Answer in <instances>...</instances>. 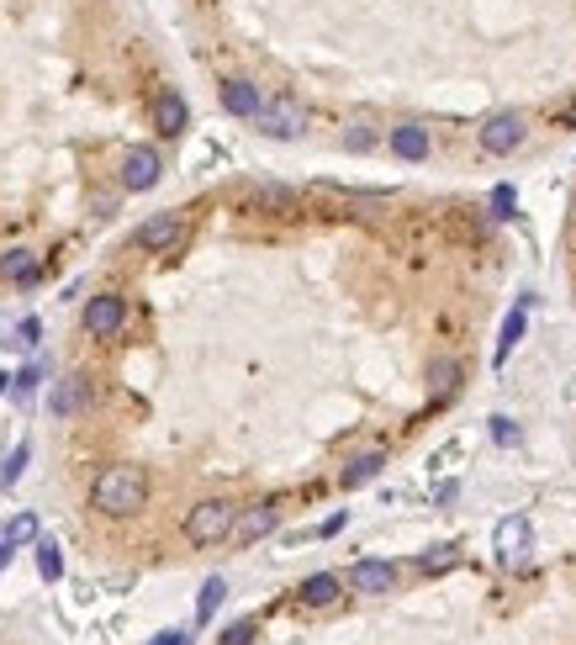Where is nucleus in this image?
Returning <instances> with one entry per match:
<instances>
[{"instance_id":"1","label":"nucleus","mask_w":576,"mask_h":645,"mask_svg":"<svg viewBox=\"0 0 576 645\" xmlns=\"http://www.w3.org/2000/svg\"><path fill=\"white\" fill-rule=\"evenodd\" d=\"M90 503H96V513H106V519H133V513H143V503H148V471L133 466V460L106 466L96 482H90Z\"/></svg>"},{"instance_id":"2","label":"nucleus","mask_w":576,"mask_h":645,"mask_svg":"<svg viewBox=\"0 0 576 645\" xmlns=\"http://www.w3.org/2000/svg\"><path fill=\"white\" fill-rule=\"evenodd\" d=\"M233 524H238V503H228V497H201V503L185 513V540L196 550H212L222 540H233Z\"/></svg>"},{"instance_id":"3","label":"nucleus","mask_w":576,"mask_h":645,"mask_svg":"<svg viewBox=\"0 0 576 645\" xmlns=\"http://www.w3.org/2000/svg\"><path fill=\"white\" fill-rule=\"evenodd\" d=\"M254 127H259L265 138H275V143L302 138V133H307V101H302V96H291V90H275V96H270L265 106H259Z\"/></svg>"},{"instance_id":"4","label":"nucleus","mask_w":576,"mask_h":645,"mask_svg":"<svg viewBox=\"0 0 576 645\" xmlns=\"http://www.w3.org/2000/svg\"><path fill=\"white\" fill-rule=\"evenodd\" d=\"M481 154H513V149H524V138H529V122H524V112H492L487 122H481Z\"/></svg>"},{"instance_id":"5","label":"nucleus","mask_w":576,"mask_h":645,"mask_svg":"<svg viewBox=\"0 0 576 645\" xmlns=\"http://www.w3.org/2000/svg\"><path fill=\"white\" fill-rule=\"evenodd\" d=\"M492 550H497V561H503L508 571L529 566V550H534V529H529V519H524V513H508V519L497 524V534H492Z\"/></svg>"},{"instance_id":"6","label":"nucleus","mask_w":576,"mask_h":645,"mask_svg":"<svg viewBox=\"0 0 576 645\" xmlns=\"http://www.w3.org/2000/svg\"><path fill=\"white\" fill-rule=\"evenodd\" d=\"M148 122H154L159 138H180L185 127H191V106H185V96L175 85L154 90V101H148Z\"/></svg>"},{"instance_id":"7","label":"nucleus","mask_w":576,"mask_h":645,"mask_svg":"<svg viewBox=\"0 0 576 645\" xmlns=\"http://www.w3.org/2000/svg\"><path fill=\"white\" fill-rule=\"evenodd\" d=\"M159 175H164V159L154 143H133L122 154V191H154Z\"/></svg>"},{"instance_id":"8","label":"nucleus","mask_w":576,"mask_h":645,"mask_svg":"<svg viewBox=\"0 0 576 645\" xmlns=\"http://www.w3.org/2000/svg\"><path fill=\"white\" fill-rule=\"evenodd\" d=\"M85 334L90 339H111V334H122V323H127V297H117V291H101V297H90L85 302Z\"/></svg>"},{"instance_id":"9","label":"nucleus","mask_w":576,"mask_h":645,"mask_svg":"<svg viewBox=\"0 0 576 645\" xmlns=\"http://www.w3.org/2000/svg\"><path fill=\"white\" fill-rule=\"evenodd\" d=\"M180 233H185L180 212H154L148 223H138L133 244H138L143 254H164V249H175V244H180Z\"/></svg>"},{"instance_id":"10","label":"nucleus","mask_w":576,"mask_h":645,"mask_svg":"<svg viewBox=\"0 0 576 645\" xmlns=\"http://www.w3.org/2000/svg\"><path fill=\"white\" fill-rule=\"evenodd\" d=\"M349 587H355V593H365V598L397 593V566H392V561L365 556V561H355V571H349Z\"/></svg>"},{"instance_id":"11","label":"nucleus","mask_w":576,"mask_h":645,"mask_svg":"<svg viewBox=\"0 0 576 645\" xmlns=\"http://www.w3.org/2000/svg\"><path fill=\"white\" fill-rule=\"evenodd\" d=\"M386 149H392L397 159H407V164H423L434 154V138H429L423 122H397L392 133H386Z\"/></svg>"},{"instance_id":"12","label":"nucleus","mask_w":576,"mask_h":645,"mask_svg":"<svg viewBox=\"0 0 576 645\" xmlns=\"http://www.w3.org/2000/svg\"><path fill=\"white\" fill-rule=\"evenodd\" d=\"M275 524H281V508L275 503H254L238 513V524H233V545H254V540H265V534H275Z\"/></svg>"},{"instance_id":"13","label":"nucleus","mask_w":576,"mask_h":645,"mask_svg":"<svg viewBox=\"0 0 576 645\" xmlns=\"http://www.w3.org/2000/svg\"><path fill=\"white\" fill-rule=\"evenodd\" d=\"M217 96H222V112H228V117H244V122H254L259 117V106H265V96H259V85L254 80H222V90H217Z\"/></svg>"},{"instance_id":"14","label":"nucleus","mask_w":576,"mask_h":645,"mask_svg":"<svg viewBox=\"0 0 576 645\" xmlns=\"http://www.w3.org/2000/svg\"><path fill=\"white\" fill-rule=\"evenodd\" d=\"M90 402V381L85 376H64V381H53V392H48V413L53 418H74Z\"/></svg>"},{"instance_id":"15","label":"nucleus","mask_w":576,"mask_h":645,"mask_svg":"<svg viewBox=\"0 0 576 645\" xmlns=\"http://www.w3.org/2000/svg\"><path fill=\"white\" fill-rule=\"evenodd\" d=\"M460 376H466V365H460L455 355H439V360L429 365V397H434V402H450V397L460 392Z\"/></svg>"},{"instance_id":"16","label":"nucleus","mask_w":576,"mask_h":645,"mask_svg":"<svg viewBox=\"0 0 576 645\" xmlns=\"http://www.w3.org/2000/svg\"><path fill=\"white\" fill-rule=\"evenodd\" d=\"M43 275V260L32 249H6L0 254V281H16V286H32Z\"/></svg>"},{"instance_id":"17","label":"nucleus","mask_w":576,"mask_h":645,"mask_svg":"<svg viewBox=\"0 0 576 645\" xmlns=\"http://www.w3.org/2000/svg\"><path fill=\"white\" fill-rule=\"evenodd\" d=\"M339 593H344V577H333V571H312L296 598H302L307 608H328V603H339Z\"/></svg>"},{"instance_id":"18","label":"nucleus","mask_w":576,"mask_h":645,"mask_svg":"<svg viewBox=\"0 0 576 645\" xmlns=\"http://www.w3.org/2000/svg\"><path fill=\"white\" fill-rule=\"evenodd\" d=\"M381 471H386V455H381V450H365V455H355V460L339 471V487L355 492V487H365V482H376Z\"/></svg>"},{"instance_id":"19","label":"nucleus","mask_w":576,"mask_h":645,"mask_svg":"<svg viewBox=\"0 0 576 645\" xmlns=\"http://www.w3.org/2000/svg\"><path fill=\"white\" fill-rule=\"evenodd\" d=\"M222 598H228V582H222V577H207V582H201V598H196V624H212V614L222 608Z\"/></svg>"},{"instance_id":"20","label":"nucleus","mask_w":576,"mask_h":645,"mask_svg":"<svg viewBox=\"0 0 576 645\" xmlns=\"http://www.w3.org/2000/svg\"><path fill=\"white\" fill-rule=\"evenodd\" d=\"M376 143H381V133H376V122H370V117H355V122H349V133H344V149H349V154H370Z\"/></svg>"},{"instance_id":"21","label":"nucleus","mask_w":576,"mask_h":645,"mask_svg":"<svg viewBox=\"0 0 576 645\" xmlns=\"http://www.w3.org/2000/svg\"><path fill=\"white\" fill-rule=\"evenodd\" d=\"M524 312H529V307H524V302H518V307L508 312V318H503V339H497V365H503V360L513 355V344H518V339H524Z\"/></svg>"},{"instance_id":"22","label":"nucleus","mask_w":576,"mask_h":645,"mask_svg":"<svg viewBox=\"0 0 576 645\" xmlns=\"http://www.w3.org/2000/svg\"><path fill=\"white\" fill-rule=\"evenodd\" d=\"M0 540H6L11 550H16V545H37V513L22 508V513H16V519L6 524V534H0Z\"/></svg>"},{"instance_id":"23","label":"nucleus","mask_w":576,"mask_h":645,"mask_svg":"<svg viewBox=\"0 0 576 645\" xmlns=\"http://www.w3.org/2000/svg\"><path fill=\"white\" fill-rule=\"evenodd\" d=\"M254 207H265V212H291L296 207V191H286V186H254Z\"/></svg>"},{"instance_id":"24","label":"nucleus","mask_w":576,"mask_h":645,"mask_svg":"<svg viewBox=\"0 0 576 645\" xmlns=\"http://www.w3.org/2000/svg\"><path fill=\"white\" fill-rule=\"evenodd\" d=\"M37 577H43V582L64 577V556H59V545H53V540H37Z\"/></svg>"},{"instance_id":"25","label":"nucleus","mask_w":576,"mask_h":645,"mask_svg":"<svg viewBox=\"0 0 576 645\" xmlns=\"http://www.w3.org/2000/svg\"><path fill=\"white\" fill-rule=\"evenodd\" d=\"M27 460H32V445H27V439H22V445H16L11 450V460H6V466H0V487H16V482H22V471H27Z\"/></svg>"},{"instance_id":"26","label":"nucleus","mask_w":576,"mask_h":645,"mask_svg":"<svg viewBox=\"0 0 576 645\" xmlns=\"http://www.w3.org/2000/svg\"><path fill=\"white\" fill-rule=\"evenodd\" d=\"M487 423H492V439H497L503 450H513L518 439H524V429H518V423H513L508 413H497V418H487Z\"/></svg>"},{"instance_id":"27","label":"nucleus","mask_w":576,"mask_h":645,"mask_svg":"<svg viewBox=\"0 0 576 645\" xmlns=\"http://www.w3.org/2000/svg\"><path fill=\"white\" fill-rule=\"evenodd\" d=\"M254 635H259V624L254 619H238V624H228V630L217 635V645H254Z\"/></svg>"},{"instance_id":"28","label":"nucleus","mask_w":576,"mask_h":645,"mask_svg":"<svg viewBox=\"0 0 576 645\" xmlns=\"http://www.w3.org/2000/svg\"><path fill=\"white\" fill-rule=\"evenodd\" d=\"M450 566H455V545H439L434 556H423V561H418L423 577H439V571H450Z\"/></svg>"},{"instance_id":"29","label":"nucleus","mask_w":576,"mask_h":645,"mask_svg":"<svg viewBox=\"0 0 576 645\" xmlns=\"http://www.w3.org/2000/svg\"><path fill=\"white\" fill-rule=\"evenodd\" d=\"M513 207H518L513 186H497V191H492V217H513Z\"/></svg>"},{"instance_id":"30","label":"nucleus","mask_w":576,"mask_h":645,"mask_svg":"<svg viewBox=\"0 0 576 645\" xmlns=\"http://www.w3.org/2000/svg\"><path fill=\"white\" fill-rule=\"evenodd\" d=\"M37 381H43V365H27V371L16 376V397H32V392H37Z\"/></svg>"},{"instance_id":"31","label":"nucleus","mask_w":576,"mask_h":645,"mask_svg":"<svg viewBox=\"0 0 576 645\" xmlns=\"http://www.w3.org/2000/svg\"><path fill=\"white\" fill-rule=\"evenodd\" d=\"M16 334H22L27 349H37V339H43V323H37V318H22V323H16Z\"/></svg>"},{"instance_id":"32","label":"nucleus","mask_w":576,"mask_h":645,"mask_svg":"<svg viewBox=\"0 0 576 645\" xmlns=\"http://www.w3.org/2000/svg\"><path fill=\"white\" fill-rule=\"evenodd\" d=\"M148 645H191V630H159Z\"/></svg>"},{"instance_id":"33","label":"nucleus","mask_w":576,"mask_h":645,"mask_svg":"<svg viewBox=\"0 0 576 645\" xmlns=\"http://www.w3.org/2000/svg\"><path fill=\"white\" fill-rule=\"evenodd\" d=\"M0 392H6V371H0Z\"/></svg>"}]
</instances>
